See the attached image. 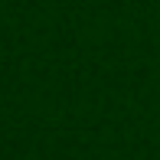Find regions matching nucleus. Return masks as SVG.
Wrapping results in <instances>:
<instances>
[]
</instances>
